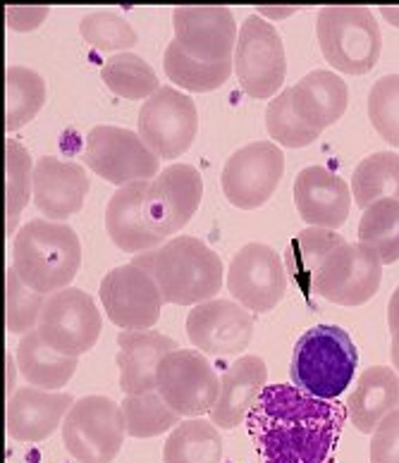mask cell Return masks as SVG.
Returning <instances> with one entry per match:
<instances>
[{
    "mask_svg": "<svg viewBox=\"0 0 399 463\" xmlns=\"http://www.w3.org/2000/svg\"><path fill=\"white\" fill-rule=\"evenodd\" d=\"M51 7L48 5H33V7H20V5H10L5 7V20L7 27L14 29V32H32L46 20Z\"/></svg>",
    "mask_w": 399,
    "mask_h": 463,
    "instance_id": "obj_42",
    "label": "cell"
},
{
    "mask_svg": "<svg viewBox=\"0 0 399 463\" xmlns=\"http://www.w3.org/2000/svg\"><path fill=\"white\" fill-rule=\"evenodd\" d=\"M122 416H125L127 435L137 439L158 437L167 430H175L182 423L180 413L160 397L158 392L125 397L122 402Z\"/></svg>",
    "mask_w": 399,
    "mask_h": 463,
    "instance_id": "obj_35",
    "label": "cell"
},
{
    "mask_svg": "<svg viewBox=\"0 0 399 463\" xmlns=\"http://www.w3.org/2000/svg\"><path fill=\"white\" fill-rule=\"evenodd\" d=\"M118 365H120V387L127 397L156 392V375L160 361L177 351V342L156 330H122L118 335Z\"/></svg>",
    "mask_w": 399,
    "mask_h": 463,
    "instance_id": "obj_22",
    "label": "cell"
},
{
    "mask_svg": "<svg viewBox=\"0 0 399 463\" xmlns=\"http://www.w3.org/2000/svg\"><path fill=\"white\" fill-rule=\"evenodd\" d=\"M33 199V163L32 156L17 139L5 141V208L7 234H14L20 213Z\"/></svg>",
    "mask_w": 399,
    "mask_h": 463,
    "instance_id": "obj_36",
    "label": "cell"
},
{
    "mask_svg": "<svg viewBox=\"0 0 399 463\" xmlns=\"http://www.w3.org/2000/svg\"><path fill=\"white\" fill-rule=\"evenodd\" d=\"M147 192L148 182H132V184L120 186L108 201L106 230L113 244L120 246L127 253L154 251L166 241L147 222V215H144Z\"/></svg>",
    "mask_w": 399,
    "mask_h": 463,
    "instance_id": "obj_24",
    "label": "cell"
},
{
    "mask_svg": "<svg viewBox=\"0 0 399 463\" xmlns=\"http://www.w3.org/2000/svg\"><path fill=\"white\" fill-rule=\"evenodd\" d=\"M380 14H383V17H385V20L390 22V24H393V27H397V29H399V7L383 5V7H380Z\"/></svg>",
    "mask_w": 399,
    "mask_h": 463,
    "instance_id": "obj_46",
    "label": "cell"
},
{
    "mask_svg": "<svg viewBox=\"0 0 399 463\" xmlns=\"http://www.w3.org/2000/svg\"><path fill=\"white\" fill-rule=\"evenodd\" d=\"M89 192L84 167L72 160L41 156L33 163V203L48 220L62 222L81 211Z\"/></svg>",
    "mask_w": 399,
    "mask_h": 463,
    "instance_id": "obj_20",
    "label": "cell"
},
{
    "mask_svg": "<svg viewBox=\"0 0 399 463\" xmlns=\"http://www.w3.org/2000/svg\"><path fill=\"white\" fill-rule=\"evenodd\" d=\"M294 203L309 227H342L349 218L352 192L339 175L323 165L304 167L294 179Z\"/></svg>",
    "mask_w": 399,
    "mask_h": 463,
    "instance_id": "obj_19",
    "label": "cell"
},
{
    "mask_svg": "<svg viewBox=\"0 0 399 463\" xmlns=\"http://www.w3.org/2000/svg\"><path fill=\"white\" fill-rule=\"evenodd\" d=\"M349 418L359 432H375L393 411L399 409V375L387 365H373L361 373L349 402Z\"/></svg>",
    "mask_w": 399,
    "mask_h": 463,
    "instance_id": "obj_26",
    "label": "cell"
},
{
    "mask_svg": "<svg viewBox=\"0 0 399 463\" xmlns=\"http://www.w3.org/2000/svg\"><path fill=\"white\" fill-rule=\"evenodd\" d=\"M352 196L364 211L375 201H399V153L378 151L361 160L352 175Z\"/></svg>",
    "mask_w": 399,
    "mask_h": 463,
    "instance_id": "obj_30",
    "label": "cell"
},
{
    "mask_svg": "<svg viewBox=\"0 0 399 463\" xmlns=\"http://www.w3.org/2000/svg\"><path fill=\"white\" fill-rule=\"evenodd\" d=\"M299 10V7H259L256 14L261 17H271V20H282V17H290Z\"/></svg>",
    "mask_w": 399,
    "mask_h": 463,
    "instance_id": "obj_44",
    "label": "cell"
},
{
    "mask_svg": "<svg viewBox=\"0 0 399 463\" xmlns=\"http://www.w3.org/2000/svg\"><path fill=\"white\" fill-rule=\"evenodd\" d=\"M266 127L273 141L287 146V148H301L318 139L320 132L304 125L292 108V89L280 91L266 108Z\"/></svg>",
    "mask_w": 399,
    "mask_h": 463,
    "instance_id": "obj_39",
    "label": "cell"
},
{
    "mask_svg": "<svg viewBox=\"0 0 399 463\" xmlns=\"http://www.w3.org/2000/svg\"><path fill=\"white\" fill-rule=\"evenodd\" d=\"M72 406L74 397L67 392L20 387L7 399V435L17 442H43L61 428Z\"/></svg>",
    "mask_w": 399,
    "mask_h": 463,
    "instance_id": "obj_21",
    "label": "cell"
},
{
    "mask_svg": "<svg viewBox=\"0 0 399 463\" xmlns=\"http://www.w3.org/2000/svg\"><path fill=\"white\" fill-rule=\"evenodd\" d=\"M266 361L256 354L237 358L220 377V397L211 411V420L223 430H233L249 418L256 399L266 387Z\"/></svg>",
    "mask_w": 399,
    "mask_h": 463,
    "instance_id": "obj_23",
    "label": "cell"
},
{
    "mask_svg": "<svg viewBox=\"0 0 399 463\" xmlns=\"http://www.w3.org/2000/svg\"><path fill=\"white\" fill-rule=\"evenodd\" d=\"M223 437L206 418H189L170 430L163 447V463H220Z\"/></svg>",
    "mask_w": 399,
    "mask_h": 463,
    "instance_id": "obj_28",
    "label": "cell"
},
{
    "mask_svg": "<svg viewBox=\"0 0 399 463\" xmlns=\"http://www.w3.org/2000/svg\"><path fill=\"white\" fill-rule=\"evenodd\" d=\"M227 289L237 304L253 313H266L282 301L287 291V268L273 246L252 241L233 256Z\"/></svg>",
    "mask_w": 399,
    "mask_h": 463,
    "instance_id": "obj_14",
    "label": "cell"
},
{
    "mask_svg": "<svg viewBox=\"0 0 399 463\" xmlns=\"http://www.w3.org/2000/svg\"><path fill=\"white\" fill-rule=\"evenodd\" d=\"M234 72L242 89L253 99H275L285 81V46L273 22L261 14H249L237 36Z\"/></svg>",
    "mask_w": 399,
    "mask_h": 463,
    "instance_id": "obj_7",
    "label": "cell"
},
{
    "mask_svg": "<svg viewBox=\"0 0 399 463\" xmlns=\"http://www.w3.org/2000/svg\"><path fill=\"white\" fill-rule=\"evenodd\" d=\"M175 41L192 58L201 62H223L233 60L237 48V24L230 7L196 5L173 10Z\"/></svg>",
    "mask_w": 399,
    "mask_h": 463,
    "instance_id": "obj_18",
    "label": "cell"
},
{
    "mask_svg": "<svg viewBox=\"0 0 399 463\" xmlns=\"http://www.w3.org/2000/svg\"><path fill=\"white\" fill-rule=\"evenodd\" d=\"M156 392L180 416L201 418L218 402L220 377L201 351L177 349L160 361Z\"/></svg>",
    "mask_w": 399,
    "mask_h": 463,
    "instance_id": "obj_10",
    "label": "cell"
},
{
    "mask_svg": "<svg viewBox=\"0 0 399 463\" xmlns=\"http://www.w3.org/2000/svg\"><path fill=\"white\" fill-rule=\"evenodd\" d=\"M204 196V177L189 163H173L148 182L144 215L148 227L167 239L192 220Z\"/></svg>",
    "mask_w": 399,
    "mask_h": 463,
    "instance_id": "obj_16",
    "label": "cell"
},
{
    "mask_svg": "<svg viewBox=\"0 0 399 463\" xmlns=\"http://www.w3.org/2000/svg\"><path fill=\"white\" fill-rule=\"evenodd\" d=\"M5 364H7V387H5V392H7V399H10L14 392H17V390H14V368H17V358H14V354H7Z\"/></svg>",
    "mask_w": 399,
    "mask_h": 463,
    "instance_id": "obj_45",
    "label": "cell"
},
{
    "mask_svg": "<svg viewBox=\"0 0 399 463\" xmlns=\"http://www.w3.org/2000/svg\"><path fill=\"white\" fill-rule=\"evenodd\" d=\"M125 435L122 406L103 394L77 399L62 420V444L80 463H113Z\"/></svg>",
    "mask_w": 399,
    "mask_h": 463,
    "instance_id": "obj_6",
    "label": "cell"
},
{
    "mask_svg": "<svg viewBox=\"0 0 399 463\" xmlns=\"http://www.w3.org/2000/svg\"><path fill=\"white\" fill-rule=\"evenodd\" d=\"M246 423L263 463H333L345 406L292 384H271L263 387Z\"/></svg>",
    "mask_w": 399,
    "mask_h": 463,
    "instance_id": "obj_1",
    "label": "cell"
},
{
    "mask_svg": "<svg viewBox=\"0 0 399 463\" xmlns=\"http://www.w3.org/2000/svg\"><path fill=\"white\" fill-rule=\"evenodd\" d=\"M36 330L51 349L80 358L99 342L103 318L87 291L65 287L46 298Z\"/></svg>",
    "mask_w": 399,
    "mask_h": 463,
    "instance_id": "obj_9",
    "label": "cell"
},
{
    "mask_svg": "<svg viewBox=\"0 0 399 463\" xmlns=\"http://www.w3.org/2000/svg\"><path fill=\"white\" fill-rule=\"evenodd\" d=\"M81 39L96 51H125L132 48L139 36L127 17L115 10H93L80 24Z\"/></svg>",
    "mask_w": 399,
    "mask_h": 463,
    "instance_id": "obj_38",
    "label": "cell"
},
{
    "mask_svg": "<svg viewBox=\"0 0 399 463\" xmlns=\"http://www.w3.org/2000/svg\"><path fill=\"white\" fill-rule=\"evenodd\" d=\"M316 33L326 60L339 72L366 74L378 62L383 36L375 14L368 7H320Z\"/></svg>",
    "mask_w": 399,
    "mask_h": 463,
    "instance_id": "obj_5",
    "label": "cell"
},
{
    "mask_svg": "<svg viewBox=\"0 0 399 463\" xmlns=\"http://www.w3.org/2000/svg\"><path fill=\"white\" fill-rule=\"evenodd\" d=\"M100 77L110 91L129 100L151 99L160 89L154 67L134 53H118L108 58L100 67Z\"/></svg>",
    "mask_w": 399,
    "mask_h": 463,
    "instance_id": "obj_34",
    "label": "cell"
},
{
    "mask_svg": "<svg viewBox=\"0 0 399 463\" xmlns=\"http://www.w3.org/2000/svg\"><path fill=\"white\" fill-rule=\"evenodd\" d=\"M5 132L29 125L46 103V81L36 70L10 65L5 70Z\"/></svg>",
    "mask_w": 399,
    "mask_h": 463,
    "instance_id": "obj_31",
    "label": "cell"
},
{
    "mask_svg": "<svg viewBox=\"0 0 399 463\" xmlns=\"http://www.w3.org/2000/svg\"><path fill=\"white\" fill-rule=\"evenodd\" d=\"M349 89L339 74L313 70L292 87V108L297 118L316 132L333 127L347 110Z\"/></svg>",
    "mask_w": 399,
    "mask_h": 463,
    "instance_id": "obj_25",
    "label": "cell"
},
{
    "mask_svg": "<svg viewBox=\"0 0 399 463\" xmlns=\"http://www.w3.org/2000/svg\"><path fill=\"white\" fill-rule=\"evenodd\" d=\"M186 335L201 354L234 356L253 337V316L230 298H211L196 304L186 316Z\"/></svg>",
    "mask_w": 399,
    "mask_h": 463,
    "instance_id": "obj_17",
    "label": "cell"
},
{
    "mask_svg": "<svg viewBox=\"0 0 399 463\" xmlns=\"http://www.w3.org/2000/svg\"><path fill=\"white\" fill-rule=\"evenodd\" d=\"M5 323L13 335H27L36 330L41 320V311L46 306V294L32 289L22 282L13 265L5 275Z\"/></svg>",
    "mask_w": 399,
    "mask_h": 463,
    "instance_id": "obj_37",
    "label": "cell"
},
{
    "mask_svg": "<svg viewBox=\"0 0 399 463\" xmlns=\"http://www.w3.org/2000/svg\"><path fill=\"white\" fill-rule=\"evenodd\" d=\"M81 241L77 232L55 220H29L13 241V268L22 282L41 294L65 289L80 272Z\"/></svg>",
    "mask_w": 399,
    "mask_h": 463,
    "instance_id": "obj_3",
    "label": "cell"
},
{
    "mask_svg": "<svg viewBox=\"0 0 399 463\" xmlns=\"http://www.w3.org/2000/svg\"><path fill=\"white\" fill-rule=\"evenodd\" d=\"M368 454L371 463H399V409L375 428Z\"/></svg>",
    "mask_w": 399,
    "mask_h": 463,
    "instance_id": "obj_41",
    "label": "cell"
},
{
    "mask_svg": "<svg viewBox=\"0 0 399 463\" xmlns=\"http://www.w3.org/2000/svg\"><path fill=\"white\" fill-rule=\"evenodd\" d=\"M383 279V260L364 244L345 241L313 275L311 289L339 306H361L375 297Z\"/></svg>",
    "mask_w": 399,
    "mask_h": 463,
    "instance_id": "obj_11",
    "label": "cell"
},
{
    "mask_svg": "<svg viewBox=\"0 0 399 463\" xmlns=\"http://www.w3.org/2000/svg\"><path fill=\"white\" fill-rule=\"evenodd\" d=\"M158 160L139 132L125 127L99 125L87 134L84 163L118 189L132 182H151L158 175Z\"/></svg>",
    "mask_w": 399,
    "mask_h": 463,
    "instance_id": "obj_8",
    "label": "cell"
},
{
    "mask_svg": "<svg viewBox=\"0 0 399 463\" xmlns=\"http://www.w3.org/2000/svg\"><path fill=\"white\" fill-rule=\"evenodd\" d=\"M156 279L163 301L196 306L211 301L223 287V260L201 239L180 234L154 251L137 253L132 260Z\"/></svg>",
    "mask_w": 399,
    "mask_h": 463,
    "instance_id": "obj_2",
    "label": "cell"
},
{
    "mask_svg": "<svg viewBox=\"0 0 399 463\" xmlns=\"http://www.w3.org/2000/svg\"><path fill=\"white\" fill-rule=\"evenodd\" d=\"M368 118L387 144L399 146V74H385L373 84Z\"/></svg>",
    "mask_w": 399,
    "mask_h": 463,
    "instance_id": "obj_40",
    "label": "cell"
},
{
    "mask_svg": "<svg viewBox=\"0 0 399 463\" xmlns=\"http://www.w3.org/2000/svg\"><path fill=\"white\" fill-rule=\"evenodd\" d=\"M387 325L390 330H399V287L393 291V298H390V306H387Z\"/></svg>",
    "mask_w": 399,
    "mask_h": 463,
    "instance_id": "obj_43",
    "label": "cell"
},
{
    "mask_svg": "<svg viewBox=\"0 0 399 463\" xmlns=\"http://www.w3.org/2000/svg\"><path fill=\"white\" fill-rule=\"evenodd\" d=\"M345 244V239L339 237L335 230L326 227H307L290 241L285 251V268L292 275V279L299 287L309 289L313 282V275L326 263V259Z\"/></svg>",
    "mask_w": 399,
    "mask_h": 463,
    "instance_id": "obj_29",
    "label": "cell"
},
{
    "mask_svg": "<svg viewBox=\"0 0 399 463\" xmlns=\"http://www.w3.org/2000/svg\"><path fill=\"white\" fill-rule=\"evenodd\" d=\"M393 364L397 368V375H399V330L393 332Z\"/></svg>",
    "mask_w": 399,
    "mask_h": 463,
    "instance_id": "obj_47",
    "label": "cell"
},
{
    "mask_svg": "<svg viewBox=\"0 0 399 463\" xmlns=\"http://www.w3.org/2000/svg\"><path fill=\"white\" fill-rule=\"evenodd\" d=\"M137 125L139 137L158 158H177L199 132L196 103L175 87H160L144 100Z\"/></svg>",
    "mask_w": 399,
    "mask_h": 463,
    "instance_id": "obj_12",
    "label": "cell"
},
{
    "mask_svg": "<svg viewBox=\"0 0 399 463\" xmlns=\"http://www.w3.org/2000/svg\"><path fill=\"white\" fill-rule=\"evenodd\" d=\"M356 364V346L342 327L316 325L294 346L290 375L301 392L333 402L352 384Z\"/></svg>",
    "mask_w": 399,
    "mask_h": 463,
    "instance_id": "obj_4",
    "label": "cell"
},
{
    "mask_svg": "<svg viewBox=\"0 0 399 463\" xmlns=\"http://www.w3.org/2000/svg\"><path fill=\"white\" fill-rule=\"evenodd\" d=\"M163 67L170 81L177 87L189 89V91H214L220 89L230 80L234 62L233 60H223V62H201L192 58L177 41H170L163 55Z\"/></svg>",
    "mask_w": 399,
    "mask_h": 463,
    "instance_id": "obj_32",
    "label": "cell"
},
{
    "mask_svg": "<svg viewBox=\"0 0 399 463\" xmlns=\"http://www.w3.org/2000/svg\"><path fill=\"white\" fill-rule=\"evenodd\" d=\"M359 244L378 253L383 265L399 260V201L383 199L371 203L359 220Z\"/></svg>",
    "mask_w": 399,
    "mask_h": 463,
    "instance_id": "obj_33",
    "label": "cell"
},
{
    "mask_svg": "<svg viewBox=\"0 0 399 463\" xmlns=\"http://www.w3.org/2000/svg\"><path fill=\"white\" fill-rule=\"evenodd\" d=\"M14 358H17V368L24 380L32 387H41L48 392L62 390L77 371V358L51 349L41 339L39 330L22 335L20 345L14 349Z\"/></svg>",
    "mask_w": 399,
    "mask_h": 463,
    "instance_id": "obj_27",
    "label": "cell"
},
{
    "mask_svg": "<svg viewBox=\"0 0 399 463\" xmlns=\"http://www.w3.org/2000/svg\"><path fill=\"white\" fill-rule=\"evenodd\" d=\"M285 173V156L273 141H253L227 158L223 167V192L237 208L252 211L266 203Z\"/></svg>",
    "mask_w": 399,
    "mask_h": 463,
    "instance_id": "obj_13",
    "label": "cell"
},
{
    "mask_svg": "<svg viewBox=\"0 0 399 463\" xmlns=\"http://www.w3.org/2000/svg\"><path fill=\"white\" fill-rule=\"evenodd\" d=\"M100 304L122 330H148L158 323L166 301L151 272L127 263L100 279Z\"/></svg>",
    "mask_w": 399,
    "mask_h": 463,
    "instance_id": "obj_15",
    "label": "cell"
}]
</instances>
